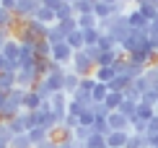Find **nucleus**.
<instances>
[{
  "label": "nucleus",
  "instance_id": "nucleus-17",
  "mask_svg": "<svg viewBox=\"0 0 158 148\" xmlns=\"http://www.w3.org/2000/svg\"><path fill=\"white\" fill-rule=\"evenodd\" d=\"M106 94H109V86L106 83H98L96 81V86H94V104H104V99H106Z\"/></svg>",
  "mask_w": 158,
  "mask_h": 148
},
{
  "label": "nucleus",
  "instance_id": "nucleus-1",
  "mask_svg": "<svg viewBox=\"0 0 158 148\" xmlns=\"http://www.w3.org/2000/svg\"><path fill=\"white\" fill-rule=\"evenodd\" d=\"M70 70L78 73L81 78H85V76H94L96 63L85 55V50H75V52H73V60H70Z\"/></svg>",
  "mask_w": 158,
  "mask_h": 148
},
{
  "label": "nucleus",
  "instance_id": "nucleus-21",
  "mask_svg": "<svg viewBox=\"0 0 158 148\" xmlns=\"http://www.w3.org/2000/svg\"><path fill=\"white\" fill-rule=\"evenodd\" d=\"M94 16L98 18V21H104V18H111V5L96 3V5H94Z\"/></svg>",
  "mask_w": 158,
  "mask_h": 148
},
{
  "label": "nucleus",
  "instance_id": "nucleus-3",
  "mask_svg": "<svg viewBox=\"0 0 158 148\" xmlns=\"http://www.w3.org/2000/svg\"><path fill=\"white\" fill-rule=\"evenodd\" d=\"M73 47L68 42H60V44H52V60L60 65H70V60H73Z\"/></svg>",
  "mask_w": 158,
  "mask_h": 148
},
{
  "label": "nucleus",
  "instance_id": "nucleus-13",
  "mask_svg": "<svg viewBox=\"0 0 158 148\" xmlns=\"http://www.w3.org/2000/svg\"><path fill=\"white\" fill-rule=\"evenodd\" d=\"M36 21H42V24H47V26H52V24H57V16H55V11H49V8H44V5H42V8H39L36 11Z\"/></svg>",
  "mask_w": 158,
  "mask_h": 148
},
{
  "label": "nucleus",
  "instance_id": "nucleus-18",
  "mask_svg": "<svg viewBox=\"0 0 158 148\" xmlns=\"http://www.w3.org/2000/svg\"><path fill=\"white\" fill-rule=\"evenodd\" d=\"M34 55L36 57H52V44L47 42V39H39V42L34 44Z\"/></svg>",
  "mask_w": 158,
  "mask_h": 148
},
{
  "label": "nucleus",
  "instance_id": "nucleus-23",
  "mask_svg": "<svg viewBox=\"0 0 158 148\" xmlns=\"http://www.w3.org/2000/svg\"><path fill=\"white\" fill-rule=\"evenodd\" d=\"M42 5H44V8H49V11H60L62 8V5H65V0H42Z\"/></svg>",
  "mask_w": 158,
  "mask_h": 148
},
{
  "label": "nucleus",
  "instance_id": "nucleus-29",
  "mask_svg": "<svg viewBox=\"0 0 158 148\" xmlns=\"http://www.w3.org/2000/svg\"><path fill=\"white\" fill-rule=\"evenodd\" d=\"M156 114H158V104H156Z\"/></svg>",
  "mask_w": 158,
  "mask_h": 148
},
{
  "label": "nucleus",
  "instance_id": "nucleus-2",
  "mask_svg": "<svg viewBox=\"0 0 158 148\" xmlns=\"http://www.w3.org/2000/svg\"><path fill=\"white\" fill-rule=\"evenodd\" d=\"M42 8V0H18L16 3V18L18 21H29V18L36 16V11Z\"/></svg>",
  "mask_w": 158,
  "mask_h": 148
},
{
  "label": "nucleus",
  "instance_id": "nucleus-28",
  "mask_svg": "<svg viewBox=\"0 0 158 148\" xmlns=\"http://www.w3.org/2000/svg\"><path fill=\"white\" fill-rule=\"evenodd\" d=\"M65 3H75V0H65Z\"/></svg>",
  "mask_w": 158,
  "mask_h": 148
},
{
  "label": "nucleus",
  "instance_id": "nucleus-6",
  "mask_svg": "<svg viewBox=\"0 0 158 148\" xmlns=\"http://www.w3.org/2000/svg\"><path fill=\"white\" fill-rule=\"evenodd\" d=\"M127 24L132 26V29H137V31H145V29H148V18L143 16L137 8H130V11H127Z\"/></svg>",
  "mask_w": 158,
  "mask_h": 148
},
{
  "label": "nucleus",
  "instance_id": "nucleus-24",
  "mask_svg": "<svg viewBox=\"0 0 158 148\" xmlns=\"http://www.w3.org/2000/svg\"><path fill=\"white\" fill-rule=\"evenodd\" d=\"M145 135H158V114H156V117L148 122V130H145Z\"/></svg>",
  "mask_w": 158,
  "mask_h": 148
},
{
  "label": "nucleus",
  "instance_id": "nucleus-20",
  "mask_svg": "<svg viewBox=\"0 0 158 148\" xmlns=\"http://www.w3.org/2000/svg\"><path fill=\"white\" fill-rule=\"evenodd\" d=\"M83 146H85V148H104V146H106V138H104L101 133H91L88 140H85Z\"/></svg>",
  "mask_w": 158,
  "mask_h": 148
},
{
  "label": "nucleus",
  "instance_id": "nucleus-30",
  "mask_svg": "<svg viewBox=\"0 0 158 148\" xmlns=\"http://www.w3.org/2000/svg\"><path fill=\"white\" fill-rule=\"evenodd\" d=\"M91 3H96V0H91Z\"/></svg>",
  "mask_w": 158,
  "mask_h": 148
},
{
  "label": "nucleus",
  "instance_id": "nucleus-5",
  "mask_svg": "<svg viewBox=\"0 0 158 148\" xmlns=\"http://www.w3.org/2000/svg\"><path fill=\"white\" fill-rule=\"evenodd\" d=\"M127 140H130V130H122V133L111 130L106 135V146L109 148H127Z\"/></svg>",
  "mask_w": 158,
  "mask_h": 148
},
{
  "label": "nucleus",
  "instance_id": "nucleus-26",
  "mask_svg": "<svg viewBox=\"0 0 158 148\" xmlns=\"http://www.w3.org/2000/svg\"><path fill=\"white\" fill-rule=\"evenodd\" d=\"M96 3H104V5H114V3H119V0H96Z\"/></svg>",
  "mask_w": 158,
  "mask_h": 148
},
{
  "label": "nucleus",
  "instance_id": "nucleus-27",
  "mask_svg": "<svg viewBox=\"0 0 158 148\" xmlns=\"http://www.w3.org/2000/svg\"><path fill=\"white\" fill-rule=\"evenodd\" d=\"M150 5H153V8L158 11V0H150Z\"/></svg>",
  "mask_w": 158,
  "mask_h": 148
},
{
  "label": "nucleus",
  "instance_id": "nucleus-4",
  "mask_svg": "<svg viewBox=\"0 0 158 148\" xmlns=\"http://www.w3.org/2000/svg\"><path fill=\"white\" fill-rule=\"evenodd\" d=\"M106 122H109V130H117V133H122V130H130V120L124 117L122 112H109Z\"/></svg>",
  "mask_w": 158,
  "mask_h": 148
},
{
  "label": "nucleus",
  "instance_id": "nucleus-12",
  "mask_svg": "<svg viewBox=\"0 0 158 148\" xmlns=\"http://www.w3.org/2000/svg\"><path fill=\"white\" fill-rule=\"evenodd\" d=\"M117 112H122L124 117L132 122V120L137 117V102H132V99H124V102L119 104V109H117Z\"/></svg>",
  "mask_w": 158,
  "mask_h": 148
},
{
  "label": "nucleus",
  "instance_id": "nucleus-9",
  "mask_svg": "<svg viewBox=\"0 0 158 148\" xmlns=\"http://www.w3.org/2000/svg\"><path fill=\"white\" fill-rule=\"evenodd\" d=\"M114 76H117V70L111 68V65H98V68L94 70V78L98 81V83H109Z\"/></svg>",
  "mask_w": 158,
  "mask_h": 148
},
{
  "label": "nucleus",
  "instance_id": "nucleus-19",
  "mask_svg": "<svg viewBox=\"0 0 158 148\" xmlns=\"http://www.w3.org/2000/svg\"><path fill=\"white\" fill-rule=\"evenodd\" d=\"M94 5L96 3H91V0H75L73 11H75V16H83V13H94Z\"/></svg>",
  "mask_w": 158,
  "mask_h": 148
},
{
  "label": "nucleus",
  "instance_id": "nucleus-8",
  "mask_svg": "<svg viewBox=\"0 0 158 148\" xmlns=\"http://www.w3.org/2000/svg\"><path fill=\"white\" fill-rule=\"evenodd\" d=\"M39 107H42V96H39L34 89H29L23 94V109L26 112H34V109H39Z\"/></svg>",
  "mask_w": 158,
  "mask_h": 148
},
{
  "label": "nucleus",
  "instance_id": "nucleus-7",
  "mask_svg": "<svg viewBox=\"0 0 158 148\" xmlns=\"http://www.w3.org/2000/svg\"><path fill=\"white\" fill-rule=\"evenodd\" d=\"M81 89V76L78 73H73V70H68L65 73V83H62V91L68 94V96H73V94Z\"/></svg>",
  "mask_w": 158,
  "mask_h": 148
},
{
  "label": "nucleus",
  "instance_id": "nucleus-22",
  "mask_svg": "<svg viewBox=\"0 0 158 148\" xmlns=\"http://www.w3.org/2000/svg\"><path fill=\"white\" fill-rule=\"evenodd\" d=\"M132 86H135V89H137V91H140V94H145V91L150 89V81L145 78V73H143V76H140V78H135V81H132Z\"/></svg>",
  "mask_w": 158,
  "mask_h": 148
},
{
  "label": "nucleus",
  "instance_id": "nucleus-10",
  "mask_svg": "<svg viewBox=\"0 0 158 148\" xmlns=\"http://www.w3.org/2000/svg\"><path fill=\"white\" fill-rule=\"evenodd\" d=\"M122 102H124V94H122V91H109V94H106V99H104V104H106V109H109V112H117Z\"/></svg>",
  "mask_w": 158,
  "mask_h": 148
},
{
  "label": "nucleus",
  "instance_id": "nucleus-25",
  "mask_svg": "<svg viewBox=\"0 0 158 148\" xmlns=\"http://www.w3.org/2000/svg\"><path fill=\"white\" fill-rule=\"evenodd\" d=\"M16 3H18V0H0V8H5V11H16Z\"/></svg>",
  "mask_w": 158,
  "mask_h": 148
},
{
  "label": "nucleus",
  "instance_id": "nucleus-11",
  "mask_svg": "<svg viewBox=\"0 0 158 148\" xmlns=\"http://www.w3.org/2000/svg\"><path fill=\"white\" fill-rule=\"evenodd\" d=\"M44 39H47L49 44H60V42H65V31L60 29V24H52L47 29V37H44Z\"/></svg>",
  "mask_w": 158,
  "mask_h": 148
},
{
  "label": "nucleus",
  "instance_id": "nucleus-14",
  "mask_svg": "<svg viewBox=\"0 0 158 148\" xmlns=\"http://www.w3.org/2000/svg\"><path fill=\"white\" fill-rule=\"evenodd\" d=\"M65 42H68L73 50H83L85 47V42H83V31L81 29H75V31H70L68 37H65Z\"/></svg>",
  "mask_w": 158,
  "mask_h": 148
},
{
  "label": "nucleus",
  "instance_id": "nucleus-15",
  "mask_svg": "<svg viewBox=\"0 0 158 148\" xmlns=\"http://www.w3.org/2000/svg\"><path fill=\"white\" fill-rule=\"evenodd\" d=\"M78 18V29H96L98 26V18L94 13H83V16H75Z\"/></svg>",
  "mask_w": 158,
  "mask_h": 148
},
{
  "label": "nucleus",
  "instance_id": "nucleus-16",
  "mask_svg": "<svg viewBox=\"0 0 158 148\" xmlns=\"http://www.w3.org/2000/svg\"><path fill=\"white\" fill-rule=\"evenodd\" d=\"M137 117H140V120H145V122H150V120L156 117V107H153V104L140 102V104H137Z\"/></svg>",
  "mask_w": 158,
  "mask_h": 148
}]
</instances>
